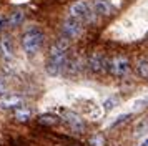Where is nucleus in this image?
Returning <instances> with one entry per match:
<instances>
[{
    "instance_id": "20e7f679",
    "label": "nucleus",
    "mask_w": 148,
    "mask_h": 146,
    "mask_svg": "<svg viewBox=\"0 0 148 146\" xmlns=\"http://www.w3.org/2000/svg\"><path fill=\"white\" fill-rule=\"evenodd\" d=\"M87 68L90 70V73L93 75H103L108 72V61L103 57V53L93 52L87 60Z\"/></svg>"
},
{
    "instance_id": "aec40b11",
    "label": "nucleus",
    "mask_w": 148,
    "mask_h": 146,
    "mask_svg": "<svg viewBox=\"0 0 148 146\" xmlns=\"http://www.w3.org/2000/svg\"><path fill=\"white\" fill-rule=\"evenodd\" d=\"M141 103H148V98H145L143 101H141Z\"/></svg>"
},
{
    "instance_id": "dca6fc26",
    "label": "nucleus",
    "mask_w": 148,
    "mask_h": 146,
    "mask_svg": "<svg viewBox=\"0 0 148 146\" xmlns=\"http://www.w3.org/2000/svg\"><path fill=\"white\" fill-rule=\"evenodd\" d=\"M103 143H105L103 136H93L90 139V145H93V146H103Z\"/></svg>"
},
{
    "instance_id": "7ed1b4c3",
    "label": "nucleus",
    "mask_w": 148,
    "mask_h": 146,
    "mask_svg": "<svg viewBox=\"0 0 148 146\" xmlns=\"http://www.w3.org/2000/svg\"><path fill=\"white\" fill-rule=\"evenodd\" d=\"M132 70V63L127 57L123 55H118V57H113V58L108 61V73L115 76V78H125Z\"/></svg>"
},
{
    "instance_id": "f257e3e1",
    "label": "nucleus",
    "mask_w": 148,
    "mask_h": 146,
    "mask_svg": "<svg viewBox=\"0 0 148 146\" xmlns=\"http://www.w3.org/2000/svg\"><path fill=\"white\" fill-rule=\"evenodd\" d=\"M70 42L72 40H68L67 37L62 35L60 38L50 46V53H48V60H47V72L52 76H57V75L62 73L63 63L67 60L68 48H70Z\"/></svg>"
},
{
    "instance_id": "f03ea898",
    "label": "nucleus",
    "mask_w": 148,
    "mask_h": 146,
    "mask_svg": "<svg viewBox=\"0 0 148 146\" xmlns=\"http://www.w3.org/2000/svg\"><path fill=\"white\" fill-rule=\"evenodd\" d=\"M43 32L40 28H30L23 33L22 37V46H23V52L27 53L28 57H34L35 53L40 52L42 45H43Z\"/></svg>"
},
{
    "instance_id": "f8f14e48",
    "label": "nucleus",
    "mask_w": 148,
    "mask_h": 146,
    "mask_svg": "<svg viewBox=\"0 0 148 146\" xmlns=\"http://www.w3.org/2000/svg\"><path fill=\"white\" fill-rule=\"evenodd\" d=\"M135 73L143 80H148V60L147 58H140L135 65Z\"/></svg>"
},
{
    "instance_id": "ddd939ff",
    "label": "nucleus",
    "mask_w": 148,
    "mask_h": 146,
    "mask_svg": "<svg viewBox=\"0 0 148 146\" xmlns=\"http://www.w3.org/2000/svg\"><path fill=\"white\" fill-rule=\"evenodd\" d=\"M15 119L17 121H28L30 119V110L28 108H23V106H18L17 110H15Z\"/></svg>"
},
{
    "instance_id": "39448f33",
    "label": "nucleus",
    "mask_w": 148,
    "mask_h": 146,
    "mask_svg": "<svg viewBox=\"0 0 148 146\" xmlns=\"http://www.w3.org/2000/svg\"><path fill=\"white\" fill-rule=\"evenodd\" d=\"M82 25L80 20H75L72 17H68L67 20H63V23H62V35L63 37H67L68 40H73V38H78L82 35Z\"/></svg>"
},
{
    "instance_id": "6ab92c4d",
    "label": "nucleus",
    "mask_w": 148,
    "mask_h": 146,
    "mask_svg": "<svg viewBox=\"0 0 148 146\" xmlns=\"http://www.w3.org/2000/svg\"><path fill=\"white\" fill-rule=\"evenodd\" d=\"M140 146H148V139L147 141H143V145H140Z\"/></svg>"
},
{
    "instance_id": "9d476101",
    "label": "nucleus",
    "mask_w": 148,
    "mask_h": 146,
    "mask_svg": "<svg viewBox=\"0 0 148 146\" xmlns=\"http://www.w3.org/2000/svg\"><path fill=\"white\" fill-rule=\"evenodd\" d=\"M23 20H25V13L22 12V10H15L8 15V18L5 20V25L8 27H20L23 23Z\"/></svg>"
},
{
    "instance_id": "423d86ee",
    "label": "nucleus",
    "mask_w": 148,
    "mask_h": 146,
    "mask_svg": "<svg viewBox=\"0 0 148 146\" xmlns=\"http://www.w3.org/2000/svg\"><path fill=\"white\" fill-rule=\"evenodd\" d=\"M68 17H72L75 20H80L82 23L85 22V20L90 18V8H88L87 2H83V0H77L73 2L70 8H68Z\"/></svg>"
},
{
    "instance_id": "0eeeda50",
    "label": "nucleus",
    "mask_w": 148,
    "mask_h": 146,
    "mask_svg": "<svg viewBox=\"0 0 148 146\" xmlns=\"http://www.w3.org/2000/svg\"><path fill=\"white\" fill-rule=\"evenodd\" d=\"M62 119H63L75 133H83L85 128H87V126H85V121H83L77 113L70 111V110H62Z\"/></svg>"
},
{
    "instance_id": "412c9836",
    "label": "nucleus",
    "mask_w": 148,
    "mask_h": 146,
    "mask_svg": "<svg viewBox=\"0 0 148 146\" xmlns=\"http://www.w3.org/2000/svg\"><path fill=\"white\" fill-rule=\"evenodd\" d=\"M2 90H3V88H2V85H0V93H2Z\"/></svg>"
},
{
    "instance_id": "6e6552de",
    "label": "nucleus",
    "mask_w": 148,
    "mask_h": 146,
    "mask_svg": "<svg viewBox=\"0 0 148 146\" xmlns=\"http://www.w3.org/2000/svg\"><path fill=\"white\" fill-rule=\"evenodd\" d=\"M37 121H38V125L42 126H57L58 123L62 121V118H58L57 115H52V113H45V115H40L38 118H37Z\"/></svg>"
},
{
    "instance_id": "a211bd4d",
    "label": "nucleus",
    "mask_w": 148,
    "mask_h": 146,
    "mask_svg": "<svg viewBox=\"0 0 148 146\" xmlns=\"http://www.w3.org/2000/svg\"><path fill=\"white\" fill-rule=\"evenodd\" d=\"M3 27H5V18H3V17L0 15V32L3 30Z\"/></svg>"
},
{
    "instance_id": "4468645a",
    "label": "nucleus",
    "mask_w": 148,
    "mask_h": 146,
    "mask_svg": "<svg viewBox=\"0 0 148 146\" xmlns=\"http://www.w3.org/2000/svg\"><path fill=\"white\" fill-rule=\"evenodd\" d=\"M0 48H2V52H3V55H5L7 58L12 57V45H10V42H8L7 37L2 38V42H0Z\"/></svg>"
},
{
    "instance_id": "1a4fd4ad",
    "label": "nucleus",
    "mask_w": 148,
    "mask_h": 146,
    "mask_svg": "<svg viewBox=\"0 0 148 146\" xmlns=\"http://www.w3.org/2000/svg\"><path fill=\"white\" fill-rule=\"evenodd\" d=\"M23 105V100L20 96H7V98L0 100V108L2 110H8V108H18Z\"/></svg>"
},
{
    "instance_id": "f3484780",
    "label": "nucleus",
    "mask_w": 148,
    "mask_h": 146,
    "mask_svg": "<svg viewBox=\"0 0 148 146\" xmlns=\"http://www.w3.org/2000/svg\"><path fill=\"white\" fill-rule=\"evenodd\" d=\"M128 118H130L128 115H121V116H120L118 119H116L115 123H112V125H110V128H115V126H118V125H121V123H125V121H127Z\"/></svg>"
},
{
    "instance_id": "2eb2a0df",
    "label": "nucleus",
    "mask_w": 148,
    "mask_h": 146,
    "mask_svg": "<svg viewBox=\"0 0 148 146\" xmlns=\"http://www.w3.org/2000/svg\"><path fill=\"white\" fill-rule=\"evenodd\" d=\"M116 105H118V98L116 96H110V98H107L103 101V110L108 113V111H112Z\"/></svg>"
},
{
    "instance_id": "9b49d317",
    "label": "nucleus",
    "mask_w": 148,
    "mask_h": 146,
    "mask_svg": "<svg viewBox=\"0 0 148 146\" xmlns=\"http://www.w3.org/2000/svg\"><path fill=\"white\" fill-rule=\"evenodd\" d=\"M93 12L98 13V15H103V17H108L112 13V7L107 0H95L93 2Z\"/></svg>"
}]
</instances>
